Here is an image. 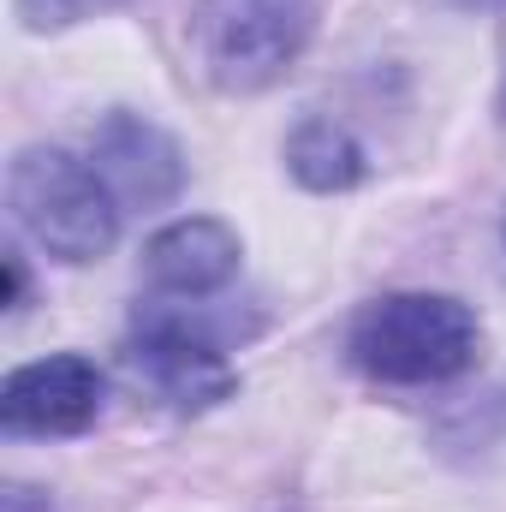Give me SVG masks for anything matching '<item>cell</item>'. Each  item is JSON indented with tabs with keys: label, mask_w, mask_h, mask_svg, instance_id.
I'll return each instance as SVG.
<instances>
[{
	"label": "cell",
	"mask_w": 506,
	"mask_h": 512,
	"mask_svg": "<svg viewBox=\"0 0 506 512\" xmlns=\"http://www.w3.org/2000/svg\"><path fill=\"white\" fill-rule=\"evenodd\" d=\"M126 364L131 376L155 399H167L173 411H203V405H215V399H227L239 387L233 364L221 358V340L203 334L185 316H143L131 328Z\"/></svg>",
	"instance_id": "obj_4"
},
{
	"label": "cell",
	"mask_w": 506,
	"mask_h": 512,
	"mask_svg": "<svg viewBox=\"0 0 506 512\" xmlns=\"http://www.w3.org/2000/svg\"><path fill=\"white\" fill-rule=\"evenodd\" d=\"M96 173L108 179L114 197L126 203H173L179 185H185V161H179V143L161 126L137 120V114H114L108 126L96 131Z\"/></svg>",
	"instance_id": "obj_6"
},
{
	"label": "cell",
	"mask_w": 506,
	"mask_h": 512,
	"mask_svg": "<svg viewBox=\"0 0 506 512\" xmlns=\"http://www.w3.org/2000/svg\"><path fill=\"white\" fill-rule=\"evenodd\" d=\"M6 203L18 227L60 262H96L120 239V209L108 179L66 149H24L6 173Z\"/></svg>",
	"instance_id": "obj_1"
},
{
	"label": "cell",
	"mask_w": 506,
	"mask_h": 512,
	"mask_svg": "<svg viewBox=\"0 0 506 512\" xmlns=\"http://www.w3.org/2000/svg\"><path fill=\"white\" fill-rule=\"evenodd\" d=\"M114 6H126V0H18L30 30H60V24L96 18V12H114Z\"/></svg>",
	"instance_id": "obj_9"
},
{
	"label": "cell",
	"mask_w": 506,
	"mask_h": 512,
	"mask_svg": "<svg viewBox=\"0 0 506 512\" xmlns=\"http://www.w3.org/2000/svg\"><path fill=\"white\" fill-rule=\"evenodd\" d=\"M102 411V370L90 358H36L0 387V423L12 435H78Z\"/></svg>",
	"instance_id": "obj_5"
},
{
	"label": "cell",
	"mask_w": 506,
	"mask_h": 512,
	"mask_svg": "<svg viewBox=\"0 0 506 512\" xmlns=\"http://www.w3.org/2000/svg\"><path fill=\"white\" fill-rule=\"evenodd\" d=\"M286 161H292V173H298L310 191H346V185L364 179V149H358V137L346 126H334V120H310V126L292 131Z\"/></svg>",
	"instance_id": "obj_8"
},
{
	"label": "cell",
	"mask_w": 506,
	"mask_h": 512,
	"mask_svg": "<svg viewBox=\"0 0 506 512\" xmlns=\"http://www.w3.org/2000/svg\"><path fill=\"white\" fill-rule=\"evenodd\" d=\"M316 30V0H197L191 54L227 96H256L292 72Z\"/></svg>",
	"instance_id": "obj_3"
},
{
	"label": "cell",
	"mask_w": 506,
	"mask_h": 512,
	"mask_svg": "<svg viewBox=\"0 0 506 512\" xmlns=\"http://www.w3.org/2000/svg\"><path fill=\"white\" fill-rule=\"evenodd\" d=\"M18 304H24V262L6 256V310H18Z\"/></svg>",
	"instance_id": "obj_10"
},
{
	"label": "cell",
	"mask_w": 506,
	"mask_h": 512,
	"mask_svg": "<svg viewBox=\"0 0 506 512\" xmlns=\"http://www.w3.org/2000/svg\"><path fill=\"white\" fill-rule=\"evenodd\" d=\"M143 274L155 292H173V298L221 292L239 274V233L227 221H209V215L173 221L143 245Z\"/></svg>",
	"instance_id": "obj_7"
},
{
	"label": "cell",
	"mask_w": 506,
	"mask_h": 512,
	"mask_svg": "<svg viewBox=\"0 0 506 512\" xmlns=\"http://www.w3.org/2000/svg\"><path fill=\"white\" fill-rule=\"evenodd\" d=\"M352 364L376 382H447L477 364V316L441 292H393L358 316Z\"/></svg>",
	"instance_id": "obj_2"
}]
</instances>
